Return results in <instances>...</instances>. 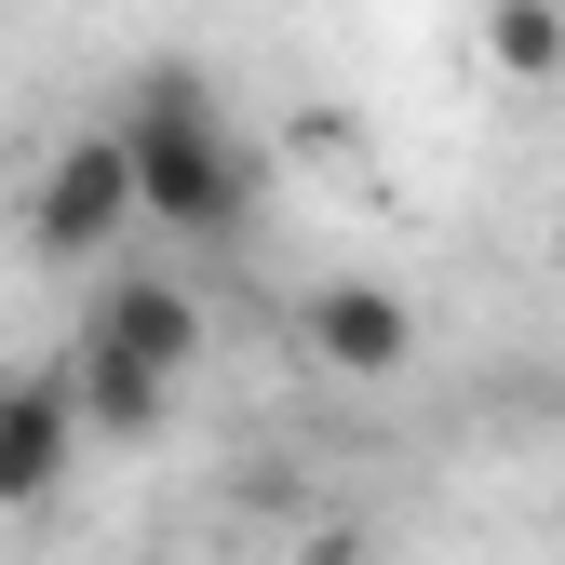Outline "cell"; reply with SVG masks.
Here are the masks:
<instances>
[{"label":"cell","instance_id":"obj_4","mask_svg":"<svg viewBox=\"0 0 565 565\" xmlns=\"http://www.w3.org/2000/svg\"><path fill=\"white\" fill-rule=\"evenodd\" d=\"M67 445H82L67 364H0V512H41L67 484Z\"/></svg>","mask_w":565,"mask_h":565},{"label":"cell","instance_id":"obj_3","mask_svg":"<svg viewBox=\"0 0 565 565\" xmlns=\"http://www.w3.org/2000/svg\"><path fill=\"white\" fill-rule=\"evenodd\" d=\"M297 350H310L323 377L377 391V377L417 364V310L391 297V282H310V297H297Z\"/></svg>","mask_w":565,"mask_h":565},{"label":"cell","instance_id":"obj_5","mask_svg":"<svg viewBox=\"0 0 565 565\" xmlns=\"http://www.w3.org/2000/svg\"><path fill=\"white\" fill-rule=\"evenodd\" d=\"M95 337L135 350L149 377H189V364H202V297H189L175 269H121L108 297H95Z\"/></svg>","mask_w":565,"mask_h":565},{"label":"cell","instance_id":"obj_6","mask_svg":"<svg viewBox=\"0 0 565 565\" xmlns=\"http://www.w3.org/2000/svg\"><path fill=\"white\" fill-rule=\"evenodd\" d=\"M67 404H82V431L149 445V431H162V404H175V377H149L135 350H108V337L82 323V337H67Z\"/></svg>","mask_w":565,"mask_h":565},{"label":"cell","instance_id":"obj_1","mask_svg":"<svg viewBox=\"0 0 565 565\" xmlns=\"http://www.w3.org/2000/svg\"><path fill=\"white\" fill-rule=\"evenodd\" d=\"M121 149H135V202H149L175 243H230L256 216V149L230 135V108H216L202 67H135Z\"/></svg>","mask_w":565,"mask_h":565},{"label":"cell","instance_id":"obj_7","mask_svg":"<svg viewBox=\"0 0 565 565\" xmlns=\"http://www.w3.org/2000/svg\"><path fill=\"white\" fill-rule=\"evenodd\" d=\"M484 54H499V82H565V14L552 0H484Z\"/></svg>","mask_w":565,"mask_h":565},{"label":"cell","instance_id":"obj_2","mask_svg":"<svg viewBox=\"0 0 565 565\" xmlns=\"http://www.w3.org/2000/svg\"><path fill=\"white\" fill-rule=\"evenodd\" d=\"M149 202H135V149H121V121L108 135H67V149L41 162V189H28V243L54 256V269H82V256H108Z\"/></svg>","mask_w":565,"mask_h":565}]
</instances>
